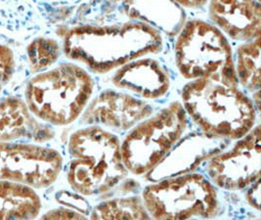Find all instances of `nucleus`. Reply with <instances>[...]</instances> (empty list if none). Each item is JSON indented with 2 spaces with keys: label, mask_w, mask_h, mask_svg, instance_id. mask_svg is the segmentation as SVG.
<instances>
[{
  "label": "nucleus",
  "mask_w": 261,
  "mask_h": 220,
  "mask_svg": "<svg viewBox=\"0 0 261 220\" xmlns=\"http://www.w3.org/2000/svg\"><path fill=\"white\" fill-rule=\"evenodd\" d=\"M163 46L160 32L149 25L131 22L119 26H83L65 35L64 52L96 72H108Z\"/></svg>",
  "instance_id": "nucleus-1"
},
{
  "label": "nucleus",
  "mask_w": 261,
  "mask_h": 220,
  "mask_svg": "<svg viewBox=\"0 0 261 220\" xmlns=\"http://www.w3.org/2000/svg\"><path fill=\"white\" fill-rule=\"evenodd\" d=\"M181 96L187 116L208 136L241 139L255 124V106L238 86L194 80L184 86Z\"/></svg>",
  "instance_id": "nucleus-2"
},
{
  "label": "nucleus",
  "mask_w": 261,
  "mask_h": 220,
  "mask_svg": "<svg viewBox=\"0 0 261 220\" xmlns=\"http://www.w3.org/2000/svg\"><path fill=\"white\" fill-rule=\"evenodd\" d=\"M72 158L68 181L74 191L92 196L110 191L125 178L128 170L122 162L117 136L101 127L89 126L70 138Z\"/></svg>",
  "instance_id": "nucleus-3"
},
{
  "label": "nucleus",
  "mask_w": 261,
  "mask_h": 220,
  "mask_svg": "<svg viewBox=\"0 0 261 220\" xmlns=\"http://www.w3.org/2000/svg\"><path fill=\"white\" fill-rule=\"evenodd\" d=\"M94 90L87 71L73 64H63L29 81L25 104L39 119L53 126H67L82 115Z\"/></svg>",
  "instance_id": "nucleus-4"
},
{
  "label": "nucleus",
  "mask_w": 261,
  "mask_h": 220,
  "mask_svg": "<svg viewBox=\"0 0 261 220\" xmlns=\"http://www.w3.org/2000/svg\"><path fill=\"white\" fill-rule=\"evenodd\" d=\"M178 35L175 61L183 78L238 86L232 49L218 28L195 20L185 23Z\"/></svg>",
  "instance_id": "nucleus-5"
},
{
  "label": "nucleus",
  "mask_w": 261,
  "mask_h": 220,
  "mask_svg": "<svg viewBox=\"0 0 261 220\" xmlns=\"http://www.w3.org/2000/svg\"><path fill=\"white\" fill-rule=\"evenodd\" d=\"M142 201L154 219L213 218L219 209L214 184L200 174L159 180L144 189Z\"/></svg>",
  "instance_id": "nucleus-6"
},
{
  "label": "nucleus",
  "mask_w": 261,
  "mask_h": 220,
  "mask_svg": "<svg viewBox=\"0 0 261 220\" xmlns=\"http://www.w3.org/2000/svg\"><path fill=\"white\" fill-rule=\"evenodd\" d=\"M186 128L187 114L179 102L140 121L120 145L126 169L136 175L148 174L181 139Z\"/></svg>",
  "instance_id": "nucleus-7"
},
{
  "label": "nucleus",
  "mask_w": 261,
  "mask_h": 220,
  "mask_svg": "<svg viewBox=\"0 0 261 220\" xmlns=\"http://www.w3.org/2000/svg\"><path fill=\"white\" fill-rule=\"evenodd\" d=\"M62 165L63 158L56 150L0 142V180L45 188L56 181Z\"/></svg>",
  "instance_id": "nucleus-8"
},
{
  "label": "nucleus",
  "mask_w": 261,
  "mask_h": 220,
  "mask_svg": "<svg viewBox=\"0 0 261 220\" xmlns=\"http://www.w3.org/2000/svg\"><path fill=\"white\" fill-rule=\"evenodd\" d=\"M260 127L252 128L224 153L208 159L206 172L214 185L230 191L242 190L260 178Z\"/></svg>",
  "instance_id": "nucleus-9"
},
{
  "label": "nucleus",
  "mask_w": 261,
  "mask_h": 220,
  "mask_svg": "<svg viewBox=\"0 0 261 220\" xmlns=\"http://www.w3.org/2000/svg\"><path fill=\"white\" fill-rule=\"evenodd\" d=\"M153 114V108L125 93L107 90L86 106L83 123L114 130H127Z\"/></svg>",
  "instance_id": "nucleus-10"
},
{
  "label": "nucleus",
  "mask_w": 261,
  "mask_h": 220,
  "mask_svg": "<svg viewBox=\"0 0 261 220\" xmlns=\"http://www.w3.org/2000/svg\"><path fill=\"white\" fill-rule=\"evenodd\" d=\"M227 140L202 133H192L178 141L166 157L147 174L150 181L156 182L167 177L189 174L203 161L220 153L227 146Z\"/></svg>",
  "instance_id": "nucleus-11"
},
{
  "label": "nucleus",
  "mask_w": 261,
  "mask_h": 220,
  "mask_svg": "<svg viewBox=\"0 0 261 220\" xmlns=\"http://www.w3.org/2000/svg\"><path fill=\"white\" fill-rule=\"evenodd\" d=\"M210 18L234 40L250 41L260 36L261 8L257 0H211Z\"/></svg>",
  "instance_id": "nucleus-12"
},
{
  "label": "nucleus",
  "mask_w": 261,
  "mask_h": 220,
  "mask_svg": "<svg viewBox=\"0 0 261 220\" xmlns=\"http://www.w3.org/2000/svg\"><path fill=\"white\" fill-rule=\"evenodd\" d=\"M115 86L146 99L166 95L170 80L167 70L154 59H136L121 66L113 78Z\"/></svg>",
  "instance_id": "nucleus-13"
},
{
  "label": "nucleus",
  "mask_w": 261,
  "mask_h": 220,
  "mask_svg": "<svg viewBox=\"0 0 261 220\" xmlns=\"http://www.w3.org/2000/svg\"><path fill=\"white\" fill-rule=\"evenodd\" d=\"M122 8L130 20L169 36L178 35L186 20L182 6L174 0H123Z\"/></svg>",
  "instance_id": "nucleus-14"
},
{
  "label": "nucleus",
  "mask_w": 261,
  "mask_h": 220,
  "mask_svg": "<svg viewBox=\"0 0 261 220\" xmlns=\"http://www.w3.org/2000/svg\"><path fill=\"white\" fill-rule=\"evenodd\" d=\"M53 135L50 128L32 116L22 99L11 97L0 102V142L22 138L43 142Z\"/></svg>",
  "instance_id": "nucleus-15"
},
{
  "label": "nucleus",
  "mask_w": 261,
  "mask_h": 220,
  "mask_svg": "<svg viewBox=\"0 0 261 220\" xmlns=\"http://www.w3.org/2000/svg\"><path fill=\"white\" fill-rule=\"evenodd\" d=\"M41 202L31 186L0 180V219H33Z\"/></svg>",
  "instance_id": "nucleus-16"
},
{
  "label": "nucleus",
  "mask_w": 261,
  "mask_h": 220,
  "mask_svg": "<svg viewBox=\"0 0 261 220\" xmlns=\"http://www.w3.org/2000/svg\"><path fill=\"white\" fill-rule=\"evenodd\" d=\"M236 57V76L249 91L260 89V36L248 41L238 48Z\"/></svg>",
  "instance_id": "nucleus-17"
},
{
  "label": "nucleus",
  "mask_w": 261,
  "mask_h": 220,
  "mask_svg": "<svg viewBox=\"0 0 261 220\" xmlns=\"http://www.w3.org/2000/svg\"><path fill=\"white\" fill-rule=\"evenodd\" d=\"M91 219H149L143 201L138 197L119 198L103 202L96 206L90 214Z\"/></svg>",
  "instance_id": "nucleus-18"
},
{
  "label": "nucleus",
  "mask_w": 261,
  "mask_h": 220,
  "mask_svg": "<svg viewBox=\"0 0 261 220\" xmlns=\"http://www.w3.org/2000/svg\"><path fill=\"white\" fill-rule=\"evenodd\" d=\"M59 56V44L54 39L37 38L28 47V57L33 71H40L50 67Z\"/></svg>",
  "instance_id": "nucleus-19"
},
{
  "label": "nucleus",
  "mask_w": 261,
  "mask_h": 220,
  "mask_svg": "<svg viewBox=\"0 0 261 220\" xmlns=\"http://www.w3.org/2000/svg\"><path fill=\"white\" fill-rule=\"evenodd\" d=\"M15 70V59L12 50L0 44V94L12 79Z\"/></svg>",
  "instance_id": "nucleus-20"
},
{
  "label": "nucleus",
  "mask_w": 261,
  "mask_h": 220,
  "mask_svg": "<svg viewBox=\"0 0 261 220\" xmlns=\"http://www.w3.org/2000/svg\"><path fill=\"white\" fill-rule=\"evenodd\" d=\"M56 199L61 204L66 205L67 207H70L72 209H77L83 214H86L89 210L87 202L79 195H72L69 192H60L59 194H57Z\"/></svg>",
  "instance_id": "nucleus-21"
},
{
  "label": "nucleus",
  "mask_w": 261,
  "mask_h": 220,
  "mask_svg": "<svg viewBox=\"0 0 261 220\" xmlns=\"http://www.w3.org/2000/svg\"><path fill=\"white\" fill-rule=\"evenodd\" d=\"M42 218L44 219H85L86 215L74 209H58L50 210L45 213Z\"/></svg>",
  "instance_id": "nucleus-22"
},
{
  "label": "nucleus",
  "mask_w": 261,
  "mask_h": 220,
  "mask_svg": "<svg viewBox=\"0 0 261 220\" xmlns=\"http://www.w3.org/2000/svg\"><path fill=\"white\" fill-rule=\"evenodd\" d=\"M260 178L254 181L251 184V188L249 189L247 194V201L249 205L257 210H259L260 207Z\"/></svg>",
  "instance_id": "nucleus-23"
},
{
  "label": "nucleus",
  "mask_w": 261,
  "mask_h": 220,
  "mask_svg": "<svg viewBox=\"0 0 261 220\" xmlns=\"http://www.w3.org/2000/svg\"><path fill=\"white\" fill-rule=\"evenodd\" d=\"M180 6L188 8H200L202 7L207 0H174Z\"/></svg>",
  "instance_id": "nucleus-24"
},
{
  "label": "nucleus",
  "mask_w": 261,
  "mask_h": 220,
  "mask_svg": "<svg viewBox=\"0 0 261 220\" xmlns=\"http://www.w3.org/2000/svg\"><path fill=\"white\" fill-rule=\"evenodd\" d=\"M25 0H0V6L2 5H14V6H18L21 2H24Z\"/></svg>",
  "instance_id": "nucleus-25"
},
{
  "label": "nucleus",
  "mask_w": 261,
  "mask_h": 220,
  "mask_svg": "<svg viewBox=\"0 0 261 220\" xmlns=\"http://www.w3.org/2000/svg\"><path fill=\"white\" fill-rule=\"evenodd\" d=\"M257 1H260V0H257Z\"/></svg>",
  "instance_id": "nucleus-26"
}]
</instances>
